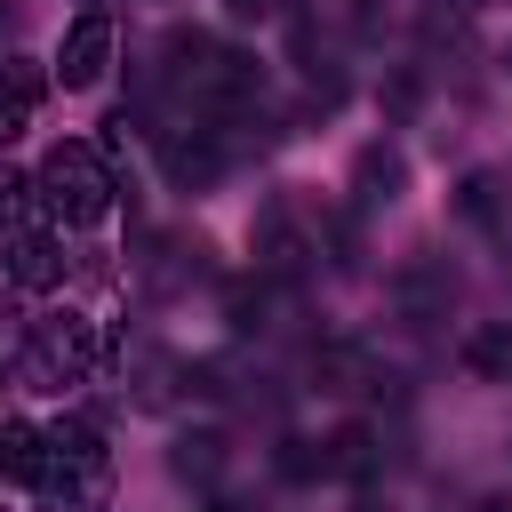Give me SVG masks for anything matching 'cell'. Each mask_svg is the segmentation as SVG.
Listing matches in <instances>:
<instances>
[{
    "instance_id": "cell-1",
    "label": "cell",
    "mask_w": 512,
    "mask_h": 512,
    "mask_svg": "<svg viewBox=\"0 0 512 512\" xmlns=\"http://www.w3.org/2000/svg\"><path fill=\"white\" fill-rule=\"evenodd\" d=\"M32 184H40V200H48V216H56V224H96V216L112 208V192H120L96 144H56V152L40 160V176H32Z\"/></svg>"
},
{
    "instance_id": "cell-2",
    "label": "cell",
    "mask_w": 512,
    "mask_h": 512,
    "mask_svg": "<svg viewBox=\"0 0 512 512\" xmlns=\"http://www.w3.org/2000/svg\"><path fill=\"white\" fill-rule=\"evenodd\" d=\"M88 368H96V320H80V312L32 320V336H24V376H32L40 392L88 384Z\"/></svg>"
},
{
    "instance_id": "cell-3",
    "label": "cell",
    "mask_w": 512,
    "mask_h": 512,
    "mask_svg": "<svg viewBox=\"0 0 512 512\" xmlns=\"http://www.w3.org/2000/svg\"><path fill=\"white\" fill-rule=\"evenodd\" d=\"M104 64H112V24H104V16H80V24L64 32V48H56L64 88H96V80H104Z\"/></svg>"
},
{
    "instance_id": "cell-4",
    "label": "cell",
    "mask_w": 512,
    "mask_h": 512,
    "mask_svg": "<svg viewBox=\"0 0 512 512\" xmlns=\"http://www.w3.org/2000/svg\"><path fill=\"white\" fill-rule=\"evenodd\" d=\"M160 160H168V184L176 192H208L216 168H224V144H216V128H176Z\"/></svg>"
},
{
    "instance_id": "cell-5",
    "label": "cell",
    "mask_w": 512,
    "mask_h": 512,
    "mask_svg": "<svg viewBox=\"0 0 512 512\" xmlns=\"http://www.w3.org/2000/svg\"><path fill=\"white\" fill-rule=\"evenodd\" d=\"M464 368L488 376V384H512V320H488L464 336Z\"/></svg>"
},
{
    "instance_id": "cell-6",
    "label": "cell",
    "mask_w": 512,
    "mask_h": 512,
    "mask_svg": "<svg viewBox=\"0 0 512 512\" xmlns=\"http://www.w3.org/2000/svg\"><path fill=\"white\" fill-rule=\"evenodd\" d=\"M32 104H40V64H0V144L24 136Z\"/></svg>"
},
{
    "instance_id": "cell-7",
    "label": "cell",
    "mask_w": 512,
    "mask_h": 512,
    "mask_svg": "<svg viewBox=\"0 0 512 512\" xmlns=\"http://www.w3.org/2000/svg\"><path fill=\"white\" fill-rule=\"evenodd\" d=\"M8 272H16L24 288H48V280L64 272V256H56L48 232H16V240H8Z\"/></svg>"
},
{
    "instance_id": "cell-8",
    "label": "cell",
    "mask_w": 512,
    "mask_h": 512,
    "mask_svg": "<svg viewBox=\"0 0 512 512\" xmlns=\"http://www.w3.org/2000/svg\"><path fill=\"white\" fill-rule=\"evenodd\" d=\"M320 456H328V472H352V480H360V472L376 464V432H368V424H344Z\"/></svg>"
},
{
    "instance_id": "cell-9",
    "label": "cell",
    "mask_w": 512,
    "mask_h": 512,
    "mask_svg": "<svg viewBox=\"0 0 512 512\" xmlns=\"http://www.w3.org/2000/svg\"><path fill=\"white\" fill-rule=\"evenodd\" d=\"M392 192H400V152L368 144V152H360V200L376 208V200H392Z\"/></svg>"
},
{
    "instance_id": "cell-10",
    "label": "cell",
    "mask_w": 512,
    "mask_h": 512,
    "mask_svg": "<svg viewBox=\"0 0 512 512\" xmlns=\"http://www.w3.org/2000/svg\"><path fill=\"white\" fill-rule=\"evenodd\" d=\"M216 464H224V456H216L208 432H200V440H176V472H184V480H216Z\"/></svg>"
},
{
    "instance_id": "cell-11",
    "label": "cell",
    "mask_w": 512,
    "mask_h": 512,
    "mask_svg": "<svg viewBox=\"0 0 512 512\" xmlns=\"http://www.w3.org/2000/svg\"><path fill=\"white\" fill-rule=\"evenodd\" d=\"M280 472H288V480H320V472H328V456H320L312 440H280Z\"/></svg>"
},
{
    "instance_id": "cell-12",
    "label": "cell",
    "mask_w": 512,
    "mask_h": 512,
    "mask_svg": "<svg viewBox=\"0 0 512 512\" xmlns=\"http://www.w3.org/2000/svg\"><path fill=\"white\" fill-rule=\"evenodd\" d=\"M32 192H40V184H32V176H16V168H0V224H16V216H24V200H32Z\"/></svg>"
},
{
    "instance_id": "cell-13",
    "label": "cell",
    "mask_w": 512,
    "mask_h": 512,
    "mask_svg": "<svg viewBox=\"0 0 512 512\" xmlns=\"http://www.w3.org/2000/svg\"><path fill=\"white\" fill-rule=\"evenodd\" d=\"M232 8H240V16H264V8H272V0H232Z\"/></svg>"
},
{
    "instance_id": "cell-14",
    "label": "cell",
    "mask_w": 512,
    "mask_h": 512,
    "mask_svg": "<svg viewBox=\"0 0 512 512\" xmlns=\"http://www.w3.org/2000/svg\"><path fill=\"white\" fill-rule=\"evenodd\" d=\"M480 512H512V496H488V504H480Z\"/></svg>"
},
{
    "instance_id": "cell-15",
    "label": "cell",
    "mask_w": 512,
    "mask_h": 512,
    "mask_svg": "<svg viewBox=\"0 0 512 512\" xmlns=\"http://www.w3.org/2000/svg\"><path fill=\"white\" fill-rule=\"evenodd\" d=\"M352 512H384V504H352Z\"/></svg>"
},
{
    "instance_id": "cell-16",
    "label": "cell",
    "mask_w": 512,
    "mask_h": 512,
    "mask_svg": "<svg viewBox=\"0 0 512 512\" xmlns=\"http://www.w3.org/2000/svg\"><path fill=\"white\" fill-rule=\"evenodd\" d=\"M208 512H232V504H208Z\"/></svg>"
},
{
    "instance_id": "cell-17",
    "label": "cell",
    "mask_w": 512,
    "mask_h": 512,
    "mask_svg": "<svg viewBox=\"0 0 512 512\" xmlns=\"http://www.w3.org/2000/svg\"><path fill=\"white\" fill-rule=\"evenodd\" d=\"M504 72H512V48H504Z\"/></svg>"
},
{
    "instance_id": "cell-18",
    "label": "cell",
    "mask_w": 512,
    "mask_h": 512,
    "mask_svg": "<svg viewBox=\"0 0 512 512\" xmlns=\"http://www.w3.org/2000/svg\"><path fill=\"white\" fill-rule=\"evenodd\" d=\"M0 472H8V464H0Z\"/></svg>"
}]
</instances>
